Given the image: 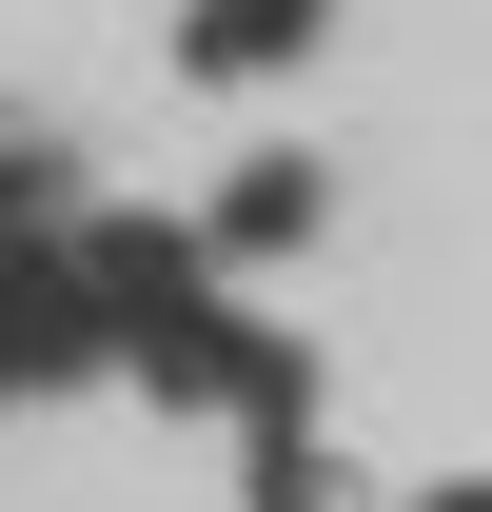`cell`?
Segmentation results:
<instances>
[{
	"mask_svg": "<svg viewBox=\"0 0 492 512\" xmlns=\"http://www.w3.org/2000/svg\"><path fill=\"white\" fill-rule=\"evenodd\" d=\"M315 237H335V158H315V138H256L237 178L197 197V256H217V276H296Z\"/></svg>",
	"mask_w": 492,
	"mask_h": 512,
	"instance_id": "cell-1",
	"label": "cell"
},
{
	"mask_svg": "<svg viewBox=\"0 0 492 512\" xmlns=\"http://www.w3.org/2000/svg\"><path fill=\"white\" fill-rule=\"evenodd\" d=\"M158 60H178L197 99H276V79L335 60V0H178V20H158Z\"/></svg>",
	"mask_w": 492,
	"mask_h": 512,
	"instance_id": "cell-2",
	"label": "cell"
}]
</instances>
